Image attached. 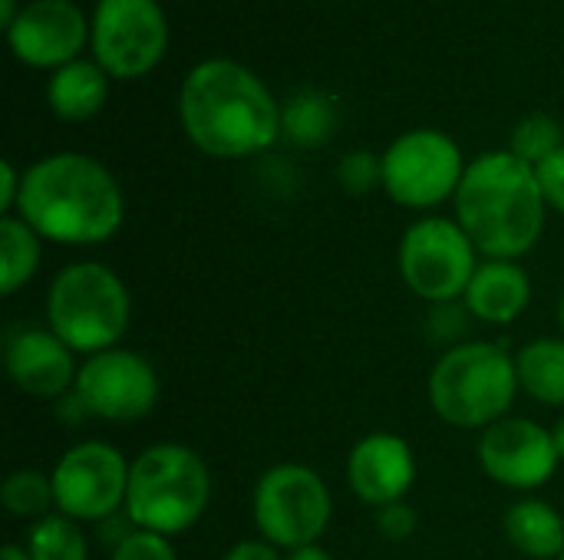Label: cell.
<instances>
[{
    "label": "cell",
    "mask_w": 564,
    "mask_h": 560,
    "mask_svg": "<svg viewBox=\"0 0 564 560\" xmlns=\"http://www.w3.org/2000/svg\"><path fill=\"white\" fill-rule=\"evenodd\" d=\"M17 218L43 241L96 248L122 228L126 201L102 162L79 152H56L23 172Z\"/></svg>",
    "instance_id": "cell-1"
},
{
    "label": "cell",
    "mask_w": 564,
    "mask_h": 560,
    "mask_svg": "<svg viewBox=\"0 0 564 560\" xmlns=\"http://www.w3.org/2000/svg\"><path fill=\"white\" fill-rule=\"evenodd\" d=\"M185 135L215 158H245L281 135V109L268 86L235 59L198 63L178 92Z\"/></svg>",
    "instance_id": "cell-2"
},
{
    "label": "cell",
    "mask_w": 564,
    "mask_h": 560,
    "mask_svg": "<svg viewBox=\"0 0 564 560\" xmlns=\"http://www.w3.org/2000/svg\"><path fill=\"white\" fill-rule=\"evenodd\" d=\"M456 221L486 261L525 257L545 231V195L529 162L486 152L466 165L456 191Z\"/></svg>",
    "instance_id": "cell-3"
},
{
    "label": "cell",
    "mask_w": 564,
    "mask_h": 560,
    "mask_svg": "<svg viewBox=\"0 0 564 560\" xmlns=\"http://www.w3.org/2000/svg\"><path fill=\"white\" fill-rule=\"evenodd\" d=\"M212 505V472L182 442H155L132 459L122 515L139 531L185 535Z\"/></svg>",
    "instance_id": "cell-4"
},
{
    "label": "cell",
    "mask_w": 564,
    "mask_h": 560,
    "mask_svg": "<svg viewBox=\"0 0 564 560\" xmlns=\"http://www.w3.org/2000/svg\"><path fill=\"white\" fill-rule=\"evenodd\" d=\"M132 323V294L126 281L99 264H66L46 290V327L76 353L96 356L119 347Z\"/></svg>",
    "instance_id": "cell-5"
},
{
    "label": "cell",
    "mask_w": 564,
    "mask_h": 560,
    "mask_svg": "<svg viewBox=\"0 0 564 560\" xmlns=\"http://www.w3.org/2000/svg\"><path fill=\"white\" fill-rule=\"evenodd\" d=\"M516 356L499 343H453L430 373V406L453 429H489L519 396Z\"/></svg>",
    "instance_id": "cell-6"
},
{
    "label": "cell",
    "mask_w": 564,
    "mask_h": 560,
    "mask_svg": "<svg viewBox=\"0 0 564 560\" xmlns=\"http://www.w3.org/2000/svg\"><path fill=\"white\" fill-rule=\"evenodd\" d=\"M334 515V495L321 472L301 462L271 465L251 492V518L258 535L281 548L294 551L317 545Z\"/></svg>",
    "instance_id": "cell-7"
},
{
    "label": "cell",
    "mask_w": 564,
    "mask_h": 560,
    "mask_svg": "<svg viewBox=\"0 0 564 560\" xmlns=\"http://www.w3.org/2000/svg\"><path fill=\"white\" fill-rule=\"evenodd\" d=\"M476 244L449 218H420L406 228L400 241V277L426 304L463 300L479 261Z\"/></svg>",
    "instance_id": "cell-8"
},
{
    "label": "cell",
    "mask_w": 564,
    "mask_h": 560,
    "mask_svg": "<svg viewBox=\"0 0 564 560\" xmlns=\"http://www.w3.org/2000/svg\"><path fill=\"white\" fill-rule=\"evenodd\" d=\"M383 191L403 208H436L456 198L466 175L459 145L436 129H413L383 152Z\"/></svg>",
    "instance_id": "cell-9"
},
{
    "label": "cell",
    "mask_w": 564,
    "mask_h": 560,
    "mask_svg": "<svg viewBox=\"0 0 564 560\" xmlns=\"http://www.w3.org/2000/svg\"><path fill=\"white\" fill-rule=\"evenodd\" d=\"M69 399L83 416L135 422L145 419L159 403V373L142 353L112 347L79 363Z\"/></svg>",
    "instance_id": "cell-10"
},
{
    "label": "cell",
    "mask_w": 564,
    "mask_h": 560,
    "mask_svg": "<svg viewBox=\"0 0 564 560\" xmlns=\"http://www.w3.org/2000/svg\"><path fill=\"white\" fill-rule=\"evenodd\" d=\"M132 462L109 442L89 439L59 455L53 465L56 512L73 521H109L126 508Z\"/></svg>",
    "instance_id": "cell-11"
},
{
    "label": "cell",
    "mask_w": 564,
    "mask_h": 560,
    "mask_svg": "<svg viewBox=\"0 0 564 560\" xmlns=\"http://www.w3.org/2000/svg\"><path fill=\"white\" fill-rule=\"evenodd\" d=\"M169 26L155 0H99L93 13L96 63L116 79H135L165 56Z\"/></svg>",
    "instance_id": "cell-12"
},
{
    "label": "cell",
    "mask_w": 564,
    "mask_h": 560,
    "mask_svg": "<svg viewBox=\"0 0 564 560\" xmlns=\"http://www.w3.org/2000/svg\"><path fill=\"white\" fill-rule=\"evenodd\" d=\"M558 449L552 429L532 419H499L479 436V465L482 472L512 492H535L549 485L558 472Z\"/></svg>",
    "instance_id": "cell-13"
},
{
    "label": "cell",
    "mask_w": 564,
    "mask_h": 560,
    "mask_svg": "<svg viewBox=\"0 0 564 560\" xmlns=\"http://www.w3.org/2000/svg\"><path fill=\"white\" fill-rule=\"evenodd\" d=\"M3 363L10 383L33 399H59L76 386V353L50 327H20L7 337Z\"/></svg>",
    "instance_id": "cell-14"
},
{
    "label": "cell",
    "mask_w": 564,
    "mask_h": 560,
    "mask_svg": "<svg viewBox=\"0 0 564 560\" xmlns=\"http://www.w3.org/2000/svg\"><path fill=\"white\" fill-rule=\"evenodd\" d=\"M413 482L416 455L397 432H370L347 455V485L370 508L406 502Z\"/></svg>",
    "instance_id": "cell-15"
},
{
    "label": "cell",
    "mask_w": 564,
    "mask_h": 560,
    "mask_svg": "<svg viewBox=\"0 0 564 560\" xmlns=\"http://www.w3.org/2000/svg\"><path fill=\"white\" fill-rule=\"evenodd\" d=\"M17 59L30 66H66L86 43V20L69 0H33L7 26Z\"/></svg>",
    "instance_id": "cell-16"
},
{
    "label": "cell",
    "mask_w": 564,
    "mask_h": 560,
    "mask_svg": "<svg viewBox=\"0 0 564 560\" xmlns=\"http://www.w3.org/2000/svg\"><path fill=\"white\" fill-rule=\"evenodd\" d=\"M529 304H532V277L519 261H479L463 294V307L469 310V317L492 327H506L519 320Z\"/></svg>",
    "instance_id": "cell-17"
},
{
    "label": "cell",
    "mask_w": 564,
    "mask_h": 560,
    "mask_svg": "<svg viewBox=\"0 0 564 560\" xmlns=\"http://www.w3.org/2000/svg\"><path fill=\"white\" fill-rule=\"evenodd\" d=\"M509 545L525 560H558L564 554V518L542 498H519L502 518Z\"/></svg>",
    "instance_id": "cell-18"
},
{
    "label": "cell",
    "mask_w": 564,
    "mask_h": 560,
    "mask_svg": "<svg viewBox=\"0 0 564 560\" xmlns=\"http://www.w3.org/2000/svg\"><path fill=\"white\" fill-rule=\"evenodd\" d=\"M106 76L109 73L99 63H89V59H73V63L59 66L46 83L50 109L66 122H83V119L96 116L106 106V96H109Z\"/></svg>",
    "instance_id": "cell-19"
},
{
    "label": "cell",
    "mask_w": 564,
    "mask_h": 560,
    "mask_svg": "<svg viewBox=\"0 0 564 560\" xmlns=\"http://www.w3.org/2000/svg\"><path fill=\"white\" fill-rule=\"evenodd\" d=\"M519 389L542 403V406H564V340L539 337L516 353Z\"/></svg>",
    "instance_id": "cell-20"
},
{
    "label": "cell",
    "mask_w": 564,
    "mask_h": 560,
    "mask_svg": "<svg viewBox=\"0 0 564 560\" xmlns=\"http://www.w3.org/2000/svg\"><path fill=\"white\" fill-rule=\"evenodd\" d=\"M40 234L20 221L17 215L0 218V290L3 297L17 294L26 281H33L40 267Z\"/></svg>",
    "instance_id": "cell-21"
},
{
    "label": "cell",
    "mask_w": 564,
    "mask_h": 560,
    "mask_svg": "<svg viewBox=\"0 0 564 560\" xmlns=\"http://www.w3.org/2000/svg\"><path fill=\"white\" fill-rule=\"evenodd\" d=\"M26 554L30 560H89V541L79 521L53 512L26 531Z\"/></svg>",
    "instance_id": "cell-22"
},
{
    "label": "cell",
    "mask_w": 564,
    "mask_h": 560,
    "mask_svg": "<svg viewBox=\"0 0 564 560\" xmlns=\"http://www.w3.org/2000/svg\"><path fill=\"white\" fill-rule=\"evenodd\" d=\"M0 505L10 518L40 521L56 512L53 479L36 469H17L0 485Z\"/></svg>",
    "instance_id": "cell-23"
},
{
    "label": "cell",
    "mask_w": 564,
    "mask_h": 560,
    "mask_svg": "<svg viewBox=\"0 0 564 560\" xmlns=\"http://www.w3.org/2000/svg\"><path fill=\"white\" fill-rule=\"evenodd\" d=\"M334 122H337V112L324 92H301L281 109V132L297 145L327 142L334 132Z\"/></svg>",
    "instance_id": "cell-24"
},
{
    "label": "cell",
    "mask_w": 564,
    "mask_h": 560,
    "mask_svg": "<svg viewBox=\"0 0 564 560\" xmlns=\"http://www.w3.org/2000/svg\"><path fill=\"white\" fill-rule=\"evenodd\" d=\"M562 145V125H558L552 116H545V112H532V116H525V119L516 125V132H512V149H509V152L519 155L522 162H529V165L535 168V165H542L549 155H555Z\"/></svg>",
    "instance_id": "cell-25"
},
{
    "label": "cell",
    "mask_w": 564,
    "mask_h": 560,
    "mask_svg": "<svg viewBox=\"0 0 564 560\" xmlns=\"http://www.w3.org/2000/svg\"><path fill=\"white\" fill-rule=\"evenodd\" d=\"M109 560H178L175 558V548H172V538L165 535H155V531H139V528H129Z\"/></svg>",
    "instance_id": "cell-26"
},
{
    "label": "cell",
    "mask_w": 564,
    "mask_h": 560,
    "mask_svg": "<svg viewBox=\"0 0 564 560\" xmlns=\"http://www.w3.org/2000/svg\"><path fill=\"white\" fill-rule=\"evenodd\" d=\"M337 178L350 195H367L373 185H383V162L373 158L370 152H350L340 162Z\"/></svg>",
    "instance_id": "cell-27"
},
{
    "label": "cell",
    "mask_w": 564,
    "mask_h": 560,
    "mask_svg": "<svg viewBox=\"0 0 564 560\" xmlns=\"http://www.w3.org/2000/svg\"><path fill=\"white\" fill-rule=\"evenodd\" d=\"M416 525H420V515H416V508L406 505V502L377 508V528H380V535H383L387 541H406V538H413Z\"/></svg>",
    "instance_id": "cell-28"
},
{
    "label": "cell",
    "mask_w": 564,
    "mask_h": 560,
    "mask_svg": "<svg viewBox=\"0 0 564 560\" xmlns=\"http://www.w3.org/2000/svg\"><path fill=\"white\" fill-rule=\"evenodd\" d=\"M535 175H539L545 205L564 215V145L555 155H549L542 165H535Z\"/></svg>",
    "instance_id": "cell-29"
},
{
    "label": "cell",
    "mask_w": 564,
    "mask_h": 560,
    "mask_svg": "<svg viewBox=\"0 0 564 560\" xmlns=\"http://www.w3.org/2000/svg\"><path fill=\"white\" fill-rule=\"evenodd\" d=\"M221 560H284V554L264 538H254V541H238L235 548H228V554Z\"/></svg>",
    "instance_id": "cell-30"
},
{
    "label": "cell",
    "mask_w": 564,
    "mask_h": 560,
    "mask_svg": "<svg viewBox=\"0 0 564 560\" xmlns=\"http://www.w3.org/2000/svg\"><path fill=\"white\" fill-rule=\"evenodd\" d=\"M20 185H23V175L13 168V162H0V211L3 215L17 211Z\"/></svg>",
    "instance_id": "cell-31"
},
{
    "label": "cell",
    "mask_w": 564,
    "mask_h": 560,
    "mask_svg": "<svg viewBox=\"0 0 564 560\" xmlns=\"http://www.w3.org/2000/svg\"><path fill=\"white\" fill-rule=\"evenodd\" d=\"M284 560H334V554H330L327 548H321V541H317V545H304V548L288 551V558Z\"/></svg>",
    "instance_id": "cell-32"
},
{
    "label": "cell",
    "mask_w": 564,
    "mask_h": 560,
    "mask_svg": "<svg viewBox=\"0 0 564 560\" xmlns=\"http://www.w3.org/2000/svg\"><path fill=\"white\" fill-rule=\"evenodd\" d=\"M17 17H20V13H17V3H13V0H0V23L10 26Z\"/></svg>",
    "instance_id": "cell-33"
},
{
    "label": "cell",
    "mask_w": 564,
    "mask_h": 560,
    "mask_svg": "<svg viewBox=\"0 0 564 560\" xmlns=\"http://www.w3.org/2000/svg\"><path fill=\"white\" fill-rule=\"evenodd\" d=\"M0 560H30V554H26V548H20V545H7V548L0 551Z\"/></svg>",
    "instance_id": "cell-34"
},
{
    "label": "cell",
    "mask_w": 564,
    "mask_h": 560,
    "mask_svg": "<svg viewBox=\"0 0 564 560\" xmlns=\"http://www.w3.org/2000/svg\"><path fill=\"white\" fill-rule=\"evenodd\" d=\"M552 439H555V449H558V455H562L564 462V416L555 422V429H552Z\"/></svg>",
    "instance_id": "cell-35"
},
{
    "label": "cell",
    "mask_w": 564,
    "mask_h": 560,
    "mask_svg": "<svg viewBox=\"0 0 564 560\" xmlns=\"http://www.w3.org/2000/svg\"><path fill=\"white\" fill-rule=\"evenodd\" d=\"M558 320H562V327H564V294H562V300H558Z\"/></svg>",
    "instance_id": "cell-36"
},
{
    "label": "cell",
    "mask_w": 564,
    "mask_h": 560,
    "mask_svg": "<svg viewBox=\"0 0 564 560\" xmlns=\"http://www.w3.org/2000/svg\"><path fill=\"white\" fill-rule=\"evenodd\" d=\"M558 560H564V554H562V558H558Z\"/></svg>",
    "instance_id": "cell-37"
}]
</instances>
